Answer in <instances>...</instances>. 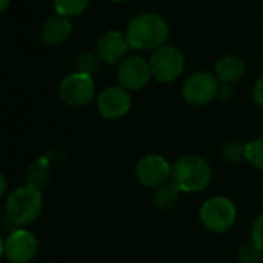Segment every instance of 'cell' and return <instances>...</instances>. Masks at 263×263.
Returning <instances> with one entry per match:
<instances>
[{
  "label": "cell",
  "mask_w": 263,
  "mask_h": 263,
  "mask_svg": "<svg viewBox=\"0 0 263 263\" xmlns=\"http://www.w3.org/2000/svg\"><path fill=\"white\" fill-rule=\"evenodd\" d=\"M246 161L252 167L263 171V137L254 138L246 144Z\"/></svg>",
  "instance_id": "obj_20"
},
{
  "label": "cell",
  "mask_w": 263,
  "mask_h": 263,
  "mask_svg": "<svg viewBox=\"0 0 263 263\" xmlns=\"http://www.w3.org/2000/svg\"><path fill=\"white\" fill-rule=\"evenodd\" d=\"M221 158L228 164H240L246 161V144L237 140L228 141L221 147Z\"/></svg>",
  "instance_id": "obj_17"
},
{
  "label": "cell",
  "mask_w": 263,
  "mask_h": 263,
  "mask_svg": "<svg viewBox=\"0 0 263 263\" xmlns=\"http://www.w3.org/2000/svg\"><path fill=\"white\" fill-rule=\"evenodd\" d=\"M59 96L70 107L88 105L95 98L93 78L78 71L67 76L59 85Z\"/></svg>",
  "instance_id": "obj_7"
},
{
  "label": "cell",
  "mask_w": 263,
  "mask_h": 263,
  "mask_svg": "<svg viewBox=\"0 0 263 263\" xmlns=\"http://www.w3.org/2000/svg\"><path fill=\"white\" fill-rule=\"evenodd\" d=\"M7 187H8L7 178H5V175H4L2 172H0V197H4V195H5Z\"/></svg>",
  "instance_id": "obj_25"
},
{
  "label": "cell",
  "mask_w": 263,
  "mask_h": 263,
  "mask_svg": "<svg viewBox=\"0 0 263 263\" xmlns=\"http://www.w3.org/2000/svg\"><path fill=\"white\" fill-rule=\"evenodd\" d=\"M220 82L218 79L208 71H198L191 74L181 88L183 99L194 107H203L212 102L218 95Z\"/></svg>",
  "instance_id": "obj_5"
},
{
  "label": "cell",
  "mask_w": 263,
  "mask_h": 263,
  "mask_svg": "<svg viewBox=\"0 0 263 263\" xmlns=\"http://www.w3.org/2000/svg\"><path fill=\"white\" fill-rule=\"evenodd\" d=\"M245 74V62L237 56H224L215 64V78L220 84L231 85Z\"/></svg>",
  "instance_id": "obj_14"
},
{
  "label": "cell",
  "mask_w": 263,
  "mask_h": 263,
  "mask_svg": "<svg viewBox=\"0 0 263 263\" xmlns=\"http://www.w3.org/2000/svg\"><path fill=\"white\" fill-rule=\"evenodd\" d=\"M2 254H5V241L0 238V257H2Z\"/></svg>",
  "instance_id": "obj_27"
},
{
  "label": "cell",
  "mask_w": 263,
  "mask_h": 263,
  "mask_svg": "<svg viewBox=\"0 0 263 263\" xmlns=\"http://www.w3.org/2000/svg\"><path fill=\"white\" fill-rule=\"evenodd\" d=\"M90 0H54V8L58 16L62 17H71V16H79L82 14Z\"/></svg>",
  "instance_id": "obj_18"
},
{
  "label": "cell",
  "mask_w": 263,
  "mask_h": 263,
  "mask_svg": "<svg viewBox=\"0 0 263 263\" xmlns=\"http://www.w3.org/2000/svg\"><path fill=\"white\" fill-rule=\"evenodd\" d=\"M172 181L183 194H197L211 184L212 169L204 158L186 155L172 164Z\"/></svg>",
  "instance_id": "obj_2"
},
{
  "label": "cell",
  "mask_w": 263,
  "mask_h": 263,
  "mask_svg": "<svg viewBox=\"0 0 263 263\" xmlns=\"http://www.w3.org/2000/svg\"><path fill=\"white\" fill-rule=\"evenodd\" d=\"M78 73L93 76L99 68V58L91 53H82L76 61Z\"/></svg>",
  "instance_id": "obj_21"
},
{
  "label": "cell",
  "mask_w": 263,
  "mask_h": 263,
  "mask_svg": "<svg viewBox=\"0 0 263 263\" xmlns=\"http://www.w3.org/2000/svg\"><path fill=\"white\" fill-rule=\"evenodd\" d=\"M39 249L36 235L27 229H16L5 241V257L11 263H28L31 261Z\"/></svg>",
  "instance_id": "obj_10"
},
{
  "label": "cell",
  "mask_w": 263,
  "mask_h": 263,
  "mask_svg": "<svg viewBox=\"0 0 263 263\" xmlns=\"http://www.w3.org/2000/svg\"><path fill=\"white\" fill-rule=\"evenodd\" d=\"M111 2H124V0H111Z\"/></svg>",
  "instance_id": "obj_28"
},
{
  "label": "cell",
  "mask_w": 263,
  "mask_h": 263,
  "mask_svg": "<svg viewBox=\"0 0 263 263\" xmlns=\"http://www.w3.org/2000/svg\"><path fill=\"white\" fill-rule=\"evenodd\" d=\"M237 220V208L228 197L215 195L208 198L200 208L201 224L214 234L228 232Z\"/></svg>",
  "instance_id": "obj_4"
},
{
  "label": "cell",
  "mask_w": 263,
  "mask_h": 263,
  "mask_svg": "<svg viewBox=\"0 0 263 263\" xmlns=\"http://www.w3.org/2000/svg\"><path fill=\"white\" fill-rule=\"evenodd\" d=\"M252 98L258 107L263 108V74L255 81L254 88H252Z\"/></svg>",
  "instance_id": "obj_23"
},
{
  "label": "cell",
  "mask_w": 263,
  "mask_h": 263,
  "mask_svg": "<svg viewBox=\"0 0 263 263\" xmlns=\"http://www.w3.org/2000/svg\"><path fill=\"white\" fill-rule=\"evenodd\" d=\"M217 98L220 101H229L232 98V88L231 85H226V84H220V88H218V95Z\"/></svg>",
  "instance_id": "obj_24"
},
{
  "label": "cell",
  "mask_w": 263,
  "mask_h": 263,
  "mask_svg": "<svg viewBox=\"0 0 263 263\" xmlns=\"http://www.w3.org/2000/svg\"><path fill=\"white\" fill-rule=\"evenodd\" d=\"M130 107H132L130 93L119 85L105 88L98 98V110L104 119H110V121L121 119L130 111Z\"/></svg>",
  "instance_id": "obj_11"
},
{
  "label": "cell",
  "mask_w": 263,
  "mask_h": 263,
  "mask_svg": "<svg viewBox=\"0 0 263 263\" xmlns=\"http://www.w3.org/2000/svg\"><path fill=\"white\" fill-rule=\"evenodd\" d=\"M251 241L263 249V212L258 214L251 226Z\"/></svg>",
  "instance_id": "obj_22"
},
{
  "label": "cell",
  "mask_w": 263,
  "mask_h": 263,
  "mask_svg": "<svg viewBox=\"0 0 263 263\" xmlns=\"http://www.w3.org/2000/svg\"><path fill=\"white\" fill-rule=\"evenodd\" d=\"M128 44L127 39L122 33L119 31H108L104 36H101V39L98 41V47H96V53L98 58L105 62V64H116L118 61H121L127 50H128Z\"/></svg>",
  "instance_id": "obj_12"
},
{
  "label": "cell",
  "mask_w": 263,
  "mask_h": 263,
  "mask_svg": "<svg viewBox=\"0 0 263 263\" xmlns=\"http://www.w3.org/2000/svg\"><path fill=\"white\" fill-rule=\"evenodd\" d=\"M44 198L41 189L34 186H24L16 189L7 200V217L16 226H27L33 223L42 212Z\"/></svg>",
  "instance_id": "obj_3"
},
{
  "label": "cell",
  "mask_w": 263,
  "mask_h": 263,
  "mask_svg": "<svg viewBox=\"0 0 263 263\" xmlns=\"http://www.w3.org/2000/svg\"><path fill=\"white\" fill-rule=\"evenodd\" d=\"M48 180H50V166L47 164V161L41 160V161L30 164L27 171V181L30 186L41 189L48 183Z\"/></svg>",
  "instance_id": "obj_16"
},
{
  "label": "cell",
  "mask_w": 263,
  "mask_h": 263,
  "mask_svg": "<svg viewBox=\"0 0 263 263\" xmlns=\"http://www.w3.org/2000/svg\"><path fill=\"white\" fill-rule=\"evenodd\" d=\"M70 34H71L70 21L62 16H54V17H50L45 22V25L42 27L41 37L47 45L58 47V45H62L64 42H67Z\"/></svg>",
  "instance_id": "obj_13"
},
{
  "label": "cell",
  "mask_w": 263,
  "mask_h": 263,
  "mask_svg": "<svg viewBox=\"0 0 263 263\" xmlns=\"http://www.w3.org/2000/svg\"><path fill=\"white\" fill-rule=\"evenodd\" d=\"M151 70L152 76L158 82H172L184 70V56L178 48L172 45H163L152 54Z\"/></svg>",
  "instance_id": "obj_6"
},
{
  "label": "cell",
  "mask_w": 263,
  "mask_h": 263,
  "mask_svg": "<svg viewBox=\"0 0 263 263\" xmlns=\"http://www.w3.org/2000/svg\"><path fill=\"white\" fill-rule=\"evenodd\" d=\"M11 0H0V13H4L8 7H10Z\"/></svg>",
  "instance_id": "obj_26"
},
{
  "label": "cell",
  "mask_w": 263,
  "mask_h": 263,
  "mask_svg": "<svg viewBox=\"0 0 263 263\" xmlns=\"http://www.w3.org/2000/svg\"><path fill=\"white\" fill-rule=\"evenodd\" d=\"M135 175L144 187L157 189L172 180V164L161 155H146L137 163Z\"/></svg>",
  "instance_id": "obj_8"
},
{
  "label": "cell",
  "mask_w": 263,
  "mask_h": 263,
  "mask_svg": "<svg viewBox=\"0 0 263 263\" xmlns=\"http://www.w3.org/2000/svg\"><path fill=\"white\" fill-rule=\"evenodd\" d=\"M238 263H261L263 261V249L254 241H248L240 246L237 252Z\"/></svg>",
  "instance_id": "obj_19"
},
{
  "label": "cell",
  "mask_w": 263,
  "mask_h": 263,
  "mask_svg": "<svg viewBox=\"0 0 263 263\" xmlns=\"http://www.w3.org/2000/svg\"><path fill=\"white\" fill-rule=\"evenodd\" d=\"M169 37V27L163 17L157 14L137 16L127 27L125 39L134 50L160 48Z\"/></svg>",
  "instance_id": "obj_1"
},
{
  "label": "cell",
  "mask_w": 263,
  "mask_h": 263,
  "mask_svg": "<svg viewBox=\"0 0 263 263\" xmlns=\"http://www.w3.org/2000/svg\"><path fill=\"white\" fill-rule=\"evenodd\" d=\"M151 78V62L140 56H132L122 61L116 73L119 87L125 88L127 91H138L144 88L149 84Z\"/></svg>",
  "instance_id": "obj_9"
},
{
  "label": "cell",
  "mask_w": 263,
  "mask_h": 263,
  "mask_svg": "<svg viewBox=\"0 0 263 263\" xmlns=\"http://www.w3.org/2000/svg\"><path fill=\"white\" fill-rule=\"evenodd\" d=\"M181 194L183 192L178 189V186L171 180L166 184H163V186L155 189L154 203H155V206L160 211H171V209H174L178 204Z\"/></svg>",
  "instance_id": "obj_15"
}]
</instances>
